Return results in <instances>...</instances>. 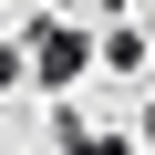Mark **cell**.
<instances>
[{"instance_id":"1","label":"cell","mask_w":155,"mask_h":155,"mask_svg":"<svg viewBox=\"0 0 155 155\" xmlns=\"http://www.w3.org/2000/svg\"><path fill=\"white\" fill-rule=\"evenodd\" d=\"M31 62H41V83H72V72L93 62V41L83 31H31Z\"/></svg>"},{"instance_id":"2","label":"cell","mask_w":155,"mask_h":155,"mask_svg":"<svg viewBox=\"0 0 155 155\" xmlns=\"http://www.w3.org/2000/svg\"><path fill=\"white\" fill-rule=\"evenodd\" d=\"M11 83H21V52H0V93H11Z\"/></svg>"}]
</instances>
